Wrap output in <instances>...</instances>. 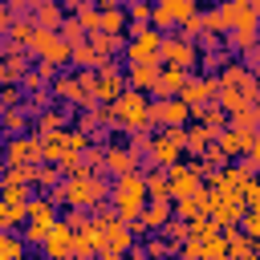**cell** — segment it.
I'll return each mask as SVG.
<instances>
[{
    "label": "cell",
    "instance_id": "1",
    "mask_svg": "<svg viewBox=\"0 0 260 260\" xmlns=\"http://www.w3.org/2000/svg\"><path fill=\"white\" fill-rule=\"evenodd\" d=\"M256 93H260V89H256V73H252L248 65L228 61V65L219 69V77H215V106H219L223 114L256 102Z\"/></svg>",
    "mask_w": 260,
    "mask_h": 260
},
{
    "label": "cell",
    "instance_id": "2",
    "mask_svg": "<svg viewBox=\"0 0 260 260\" xmlns=\"http://www.w3.org/2000/svg\"><path fill=\"white\" fill-rule=\"evenodd\" d=\"M49 199L53 203H65V207H102V199H110V183L93 171L85 175H65V183L49 187Z\"/></svg>",
    "mask_w": 260,
    "mask_h": 260
},
{
    "label": "cell",
    "instance_id": "3",
    "mask_svg": "<svg viewBox=\"0 0 260 260\" xmlns=\"http://www.w3.org/2000/svg\"><path fill=\"white\" fill-rule=\"evenodd\" d=\"M110 199H114V215L126 219V223H134L138 211H142V203H146V179H142L138 171L114 175V183H110Z\"/></svg>",
    "mask_w": 260,
    "mask_h": 260
},
{
    "label": "cell",
    "instance_id": "4",
    "mask_svg": "<svg viewBox=\"0 0 260 260\" xmlns=\"http://www.w3.org/2000/svg\"><path fill=\"white\" fill-rule=\"evenodd\" d=\"M146 110H150V98L142 89H130V85L110 102V114H114V126L118 130H146L150 126L146 122Z\"/></svg>",
    "mask_w": 260,
    "mask_h": 260
},
{
    "label": "cell",
    "instance_id": "5",
    "mask_svg": "<svg viewBox=\"0 0 260 260\" xmlns=\"http://www.w3.org/2000/svg\"><path fill=\"white\" fill-rule=\"evenodd\" d=\"M93 211H98V207H93ZM93 228H98L102 248L122 252V256L134 248V232H130V223H126V219H118L114 211H98V215H93Z\"/></svg>",
    "mask_w": 260,
    "mask_h": 260
},
{
    "label": "cell",
    "instance_id": "6",
    "mask_svg": "<svg viewBox=\"0 0 260 260\" xmlns=\"http://www.w3.org/2000/svg\"><path fill=\"white\" fill-rule=\"evenodd\" d=\"M53 223H57V203L49 195L28 199V207H24V244H41Z\"/></svg>",
    "mask_w": 260,
    "mask_h": 260
},
{
    "label": "cell",
    "instance_id": "7",
    "mask_svg": "<svg viewBox=\"0 0 260 260\" xmlns=\"http://www.w3.org/2000/svg\"><path fill=\"white\" fill-rule=\"evenodd\" d=\"M146 154H150V162L154 167H175L179 158H183V126H167V130H158V134H150V142H146Z\"/></svg>",
    "mask_w": 260,
    "mask_h": 260
},
{
    "label": "cell",
    "instance_id": "8",
    "mask_svg": "<svg viewBox=\"0 0 260 260\" xmlns=\"http://www.w3.org/2000/svg\"><path fill=\"white\" fill-rule=\"evenodd\" d=\"M122 45H126L130 65H138V61H158L162 28H154V24H130V41H122Z\"/></svg>",
    "mask_w": 260,
    "mask_h": 260
},
{
    "label": "cell",
    "instance_id": "9",
    "mask_svg": "<svg viewBox=\"0 0 260 260\" xmlns=\"http://www.w3.org/2000/svg\"><path fill=\"white\" fill-rule=\"evenodd\" d=\"M89 89H93V102H98V106H110V102L126 89V77H122V69L106 57L98 69H89Z\"/></svg>",
    "mask_w": 260,
    "mask_h": 260
},
{
    "label": "cell",
    "instance_id": "10",
    "mask_svg": "<svg viewBox=\"0 0 260 260\" xmlns=\"http://www.w3.org/2000/svg\"><path fill=\"white\" fill-rule=\"evenodd\" d=\"M203 215H211L215 228H236L240 215H244V203H240V195H232V191H215V187H207Z\"/></svg>",
    "mask_w": 260,
    "mask_h": 260
},
{
    "label": "cell",
    "instance_id": "11",
    "mask_svg": "<svg viewBox=\"0 0 260 260\" xmlns=\"http://www.w3.org/2000/svg\"><path fill=\"white\" fill-rule=\"evenodd\" d=\"M28 53H32V57H41L45 65H53V69L69 65V45H65L61 37H57V28H32Z\"/></svg>",
    "mask_w": 260,
    "mask_h": 260
},
{
    "label": "cell",
    "instance_id": "12",
    "mask_svg": "<svg viewBox=\"0 0 260 260\" xmlns=\"http://www.w3.org/2000/svg\"><path fill=\"white\" fill-rule=\"evenodd\" d=\"M53 98H65L69 106H81V110L98 106V102H93V89H89V69H81V73H61V77H53Z\"/></svg>",
    "mask_w": 260,
    "mask_h": 260
},
{
    "label": "cell",
    "instance_id": "13",
    "mask_svg": "<svg viewBox=\"0 0 260 260\" xmlns=\"http://www.w3.org/2000/svg\"><path fill=\"white\" fill-rule=\"evenodd\" d=\"M187 118H191V110H187V102H179L175 93L171 98H158V102H150V110H146V122L150 126H187Z\"/></svg>",
    "mask_w": 260,
    "mask_h": 260
},
{
    "label": "cell",
    "instance_id": "14",
    "mask_svg": "<svg viewBox=\"0 0 260 260\" xmlns=\"http://www.w3.org/2000/svg\"><path fill=\"white\" fill-rule=\"evenodd\" d=\"M195 12H199L195 0H154L150 4V24L154 28H171V24H183Z\"/></svg>",
    "mask_w": 260,
    "mask_h": 260
},
{
    "label": "cell",
    "instance_id": "15",
    "mask_svg": "<svg viewBox=\"0 0 260 260\" xmlns=\"http://www.w3.org/2000/svg\"><path fill=\"white\" fill-rule=\"evenodd\" d=\"M179 102H187V110L195 114V110H203V106H211L215 102V77H187L183 85H179V93H175Z\"/></svg>",
    "mask_w": 260,
    "mask_h": 260
},
{
    "label": "cell",
    "instance_id": "16",
    "mask_svg": "<svg viewBox=\"0 0 260 260\" xmlns=\"http://www.w3.org/2000/svg\"><path fill=\"white\" fill-rule=\"evenodd\" d=\"M158 61L179 65V69L191 73V65L199 61V49H195L191 41H183V37H162V45H158Z\"/></svg>",
    "mask_w": 260,
    "mask_h": 260
},
{
    "label": "cell",
    "instance_id": "17",
    "mask_svg": "<svg viewBox=\"0 0 260 260\" xmlns=\"http://www.w3.org/2000/svg\"><path fill=\"white\" fill-rule=\"evenodd\" d=\"M219 20H223V32L256 28V0H223L219 4Z\"/></svg>",
    "mask_w": 260,
    "mask_h": 260
},
{
    "label": "cell",
    "instance_id": "18",
    "mask_svg": "<svg viewBox=\"0 0 260 260\" xmlns=\"http://www.w3.org/2000/svg\"><path fill=\"white\" fill-rule=\"evenodd\" d=\"M4 162H41V138L32 134H12L4 146Z\"/></svg>",
    "mask_w": 260,
    "mask_h": 260
},
{
    "label": "cell",
    "instance_id": "19",
    "mask_svg": "<svg viewBox=\"0 0 260 260\" xmlns=\"http://www.w3.org/2000/svg\"><path fill=\"white\" fill-rule=\"evenodd\" d=\"M69 244H73V232L57 219L53 228H49V236L41 240V248H45V260H69Z\"/></svg>",
    "mask_w": 260,
    "mask_h": 260
},
{
    "label": "cell",
    "instance_id": "20",
    "mask_svg": "<svg viewBox=\"0 0 260 260\" xmlns=\"http://www.w3.org/2000/svg\"><path fill=\"white\" fill-rule=\"evenodd\" d=\"M134 167H138V154H134L130 146H106V150H102V171L126 175V171H134Z\"/></svg>",
    "mask_w": 260,
    "mask_h": 260
},
{
    "label": "cell",
    "instance_id": "21",
    "mask_svg": "<svg viewBox=\"0 0 260 260\" xmlns=\"http://www.w3.org/2000/svg\"><path fill=\"white\" fill-rule=\"evenodd\" d=\"M98 248H102V240H98V228H93V219H89V228L73 232V244H69V260H93V256H98Z\"/></svg>",
    "mask_w": 260,
    "mask_h": 260
},
{
    "label": "cell",
    "instance_id": "22",
    "mask_svg": "<svg viewBox=\"0 0 260 260\" xmlns=\"http://www.w3.org/2000/svg\"><path fill=\"white\" fill-rule=\"evenodd\" d=\"M191 73L187 69H179V65H158V77H154V98H171V93H179V85L187 81Z\"/></svg>",
    "mask_w": 260,
    "mask_h": 260
},
{
    "label": "cell",
    "instance_id": "23",
    "mask_svg": "<svg viewBox=\"0 0 260 260\" xmlns=\"http://www.w3.org/2000/svg\"><path fill=\"white\" fill-rule=\"evenodd\" d=\"M158 65H162V61H138V65H130V73H122V77H126L130 89H142V93H146V89H154Z\"/></svg>",
    "mask_w": 260,
    "mask_h": 260
},
{
    "label": "cell",
    "instance_id": "24",
    "mask_svg": "<svg viewBox=\"0 0 260 260\" xmlns=\"http://www.w3.org/2000/svg\"><path fill=\"white\" fill-rule=\"evenodd\" d=\"M28 20H32L37 28H57V24L65 20V8H61V0H45V4L28 8Z\"/></svg>",
    "mask_w": 260,
    "mask_h": 260
},
{
    "label": "cell",
    "instance_id": "25",
    "mask_svg": "<svg viewBox=\"0 0 260 260\" xmlns=\"http://www.w3.org/2000/svg\"><path fill=\"white\" fill-rule=\"evenodd\" d=\"M28 73V65H24V49H8V53H0V85L4 81H20Z\"/></svg>",
    "mask_w": 260,
    "mask_h": 260
},
{
    "label": "cell",
    "instance_id": "26",
    "mask_svg": "<svg viewBox=\"0 0 260 260\" xmlns=\"http://www.w3.org/2000/svg\"><path fill=\"white\" fill-rule=\"evenodd\" d=\"M41 138V158L45 162H61L65 158V126L61 130H45V134H37Z\"/></svg>",
    "mask_w": 260,
    "mask_h": 260
},
{
    "label": "cell",
    "instance_id": "27",
    "mask_svg": "<svg viewBox=\"0 0 260 260\" xmlns=\"http://www.w3.org/2000/svg\"><path fill=\"white\" fill-rule=\"evenodd\" d=\"M211 138H215V130H207V126H199V122H195V130H187V126H183V150H191L195 158L211 146Z\"/></svg>",
    "mask_w": 260,
    "mask_h": 260
},
{
    "label": "cell",
    "instance_id": "28",
    "mask_svg": "<svg viewBox=\"0 0 260 260\" xmlns=\"http://www.w3.org/2000/svg\"><path fill=\"white\" fill-rule=\"evenodd\" d=\"M98 32L122 37V32H126V12H122V8H98Z\"/></svg>",
    "mask_w": 260,
    "mask_h": 260
},
{
    "label": "cell",
    "instance_id": "29",
    "mask_svg": "<svg viewBox=\"0 0 260 260\" xmlns=\"http://www.w3.org/2000/svg\"><path fill=\"white\" fill-rule=\"evenodd\" d=\"M32 179H37V162H4V183L32 187Z\"/></svg>",
    "mask_w": 260,
    "mask_h": 260
},
{
    "label": "cell",
    "instance_id": "30",
    "mask_svg": "<svg viewBox=\"0 0 260 260\" xmlns=\"http://www.w3.org/2000/svg\"><path fill=\"white\" fill-rule=\"evenodd\" d=\"M85 45H89L98 57H110L114 49H122V37H110V32H98V28H93V32H85Z\"/></svg>",
    "mask_w": 260,
    "mask_h": 260
},
{
    "label": "cell",
    "instance_id": "31",
    "mask_svg": "<svg viewBox=\"0 0 260 260\" xmlns=\"http://www.w3.org/2000/svg\"><path fill=\"white\" fill-rule=\"evenodd\" d=\"M24 236L16 232H0V260H24Z\"/></svg>",
    "mask_w": 260,
    "mask_h": 260
},
{
    "label": "cell",
    "instance_id": "32",
    "mask_svg": "<svg viewBox=\"0 0 260 260\" xmlns=\"http://www.w3.org/2000/svg\"><path fill=\"white\" fill-rule=\"evenodd\" d=\"M32 28H37L32 20H12V24L4 28V32H8V45H12V49H28V41H32Z\"/></svg>",
    "mask_w": 260,
    "mask_h": 260
},
{
    "label": "cell",
    "instance_id": "33",
    "mask_svg": "<svg viewBox=\"0 0 260 260\" xmlns=\"http://www.w3.org/2000/svg\"><path fill=\"white\" fill-rule=\"evenodd\" d=\"M199 260H228V240H223V232H215V236H207V240L199 244Z\"/></svg>",
    "mask_w": 260,
    "mask_h": 260
},
{
    "label": "cell",
    "instance_id": "34",
    "mask_svg": "<svg viewBox=\"0 0 260 260\" xmlns=\"http://www.w3.org/2000/svg\"><path fill=\"white\" fill-rule=\"evenodd\" d=\"M69 61H73V65H81V69H98L106 57H98V53L81 41V45H69Z\"/></svg>",
    "mask_w": 260,
    "mask_h": 260
},
{
    "label": "cell",
    "instance_id": "35",
    "mask_svg": "<svg viewBox=\"0 0 260 260\" xmlns=\"http://www.w3.org/2000/svg\"><path fill=\"white\" fill-rule=\"evenodd\" d=\"M195 122H199V126H207V130H223V126H228V114H223V110L211 102V106L195 110Z\"/></svg>",
    "mask_w": 260,
    "mask_h": 260
},
{
    "label": "cell",
    "instance_id": "36",
    "mask_svg": "<svg viewBox=\"0 0 260 260\" xmlns=\"http://www.w3.org/2000/svg\"><path fill=\"white\" fill-rule=\"evenodd\" d=\"M256 102H248V106H240V110H232L228 114V126H236V130H256Z\"/></svg>",
    "mask_w": 260,
    "mask_h": 260
},
{
    "label": "cell",
    "instance_id": "37",
    "mask_svg": "<svg viewBox=\"0 0 260 260\" xmlns=\"http://www.w3.org/2000/svg\"><path fill=\"white\" fill-rule=\"evenodd\" d=\"M146 179V199H171V191H167V171L162 167H154L150 175H142Z\"/></svg>",
    "mask_w": 260,
    "mask_h": 260
},
{
    "label": "cell",
    "instance_id": "38",
    "mask_svg": "<svg viewBox=\"0 0 260 260\" xmlns=\"http://www.w3.org/2000/svg\"><path fill=\"white\" fill-rule=\"evenodd\" d=\"M28 187H20V183H0V203H8V207H28Z\"/></svg>",
    "mask_w": 260,
    "mask_h": 260
},
{
    "label": "cell",
    "instance_id": "39",
    "mask_svg": "<svg viewBox=\"0 0 260 260\" xmlns=\"http://www.w3.org/2000/svg\"><path fill=\"white\" fill-rule=\"evenodd\" d=\"M215 232H219V228H215V219H211V215H203V211L187 219V236H191V240H207V236H215Z\"/></svg>",
    "mask_w": 260,
    "mask_h": 260
},
{
    "label": "cell",
    "instance_id": "40",
    "mask_svg": "<svg viewBox=\"0 0 260 260\" xmlns=\"http://www.w3.org/2000/svg\"><path fill=\"white\" fill-rule=\"evenodd\" d=\"M57 37H61L65 45H81V41H85V28L77 24V16H65V20L57 24Z\"/></svg>",
    "mask_w": 260,
    "mask_h": 260
},
{
    "label": "cell",
    "instance_id": "41",
    "mask_svg": "<svg viewBox=\"0 0 260 260\" xmlns=\"http://www.w3.org/2000/svg\"><path fill=\"white\" fill-rule=\"evenodd\" d=\"M228 49H240V53L256 49V28H232L228 32Z\"/></svg>",
    "mask_w": 260,
    "mask_h": 260
},
{
    "label": "cell",
    "instance_id": "42",
    "mask_svg": "<svg viewBox=\"0 0 260 260\" xmlns=\"http://www.w3.org/2000/svg\"><path fill=\"white\" fill-rule=\"evenodd\" d=\"M61 126H65V114H61V110H49V106L37 110V134H45V130H61Z\"/></svg>",
    "mask_w": 260,
    "mask_h": 260
},
{
    "label": "cell",
    "instance_id": "43",
    "mask_svg": "<svg viewBox=\"0 0 260 260\" xmlns=\"http://www.w3.org/2000/svg\"><path fill=\"white\" fill-rule=\"evenodd\" d=\"M0 126L12 130V134L24 130V126H28V110H0Z\"/></svg>",
    "mask_w": 260,
    "mask_h": 260
},
{
    "label": "cell",
    "instance_id": "44",
    "mask_svg": "<svg viewBox=\"0 0 260 260\" xmlns=\"http://www.w3.org/2000/svg\"><path fill=\"white\" fill-rule=\"evenodd\" d=\"M122 12H126V24H150V0H142V4H126Z\"/></svg>",
    "mask_w": 260,
    "mask_h": 260
},
{
    "label": "cell",
    "instance_id": "45",
    "mask_svg": "<svg viewBox=\"0 0 260 260\" xmlns=\"http://www.w3.org/2000/svg\"><path fill=\"white\" fill-rule=\"evenodd\" d=\"M32 183H41V187H57V183H61L57 162H37V179H32Z\"/></svg>",
    "mask_w": 260,
    "mask_h": 260
},
{
    "label": "cell",
    "instance_id": "46",
    "mask_svg": "<svg viewBox=\"0 0 260 260\" xmlns=\"http://www.w3.org/2000/svg\"><path fill=\"white\" fill-rule=\"evenodd\" d=\"M73 16H77V24H81L85 32H93V28H98V8H93V0H89V4H81Z\"/></svg>",
    "mask_w": 260,
    "mask_h": 260
},
{
    "label": "cell",
    "instance_id": "47",
    "mask_svg": "<svg viewBox=\"0 0 260 260\" xmlns=\"http://www.w3.org/2000/svg\"><path fill=\"white\" fill-rule=\"evenodd\" d=\"M240 203H244V207H256V203H260V183H256L252 175H248L244 187H240Z\"/></svg>",
    "mask_w": 260,
    "mask_h": 260
},
{
    "label": "cell",
    "instance_id": "48",
    "mask_svg": "<svg viewBox=\"0 0 260 260\" xmlns=\"http://www.w3.org/2000/svg\"><path fill=\"white\" fill-rule=\"evenodd\" d=\"M167 252H171V244H167L158 232H154V236L146 240V248H142V256H146V260H158V256H167Z\"/></svg>",
    "mask_w": 260,
    "mask_h": 260
},
{
    "label": "cell",
    "instance_id": "49",
    "mask_svg": "<svg viewBox=\"0 0 260 260\" xmlns=\"http://www.w3.org/2000/svg\"><path fill=\"white\" fill-rule=\"evenodd\" d=\"M199 28H203V32H219V37H223V20H219V8H211V12H199Z\"/></svg>",
    "mask_w": 260,
    "mask_h": 260
},
{
    "label": "cell",
    "instance_id": "50",
    "mask_svg": "<svg viewBox=\"0 0 260 260\" xmlns=\"http://www.w3.org/2000/svg\"><path fill=\"white\" fill-rule=\"evenodd\" d=\"M69 232H81V228H89V215H85V207H69V215L61 219Z\"/></svg>",
    "mask_w": 260,
    "mask_h": 260
},
{
    "label": "cell",
    "instance_id": "51",
    "mask_svg": "<svg viewBox=\"0 0 260 260\" xmlns=\"http://www.w3.org/2000/svg\"><path fill=\"white\" fill-rule=\"evenodd\" d=\"M20 102V89H16V81H4L0 85V110H12Z\"/></svg>",
    "mask_w": 260,
    "mask_h": 260
},
{
    "label": "cell",
    "instance_id": "52",
    "mask_svg": "<svg viewBox=\"0 0 260 260\" xmlns=\"http://www.w3.org/2000/svg\"><path fill=\"white\" fill-rule=\"evenodd\" d=\"M203 61H207V69H215V73H219V69L232 61V49H215V53H207Z\"/></svg>",
    "mask_w": 260,
    "mask_h": 260
},
{
    "label": "cell",
    "instance_id": "53",
    "mask_svg": "<svg viewBox=\"0 0 260 260\" xmlns=\"http://www.w3.org/2000/svg\"><path fill=\"white\" fill-rule=\"evenodd\" d=\"M12 20H16V12H12V8H8V4H0V32H4V28H8V24H12Z\"/></svg>",
    "mask_w": 260,
    "mask_h": 260
},
{
    "label": "cell",
    "instance_id": "54",
    "mask_svg": "<svg viewBox=\"0 0 260 260\" xmlns=\"http://www.w3.org/2000/svg\"><path fill=\"white\" fill-rule=\"evenodd\" d=\"M0 4H8L12 12H28V0H0Z\"/></svg>",
    "mask_w": 260,
    "mask_h": 260
},
{
    "label": "cell",
    "instance_id": "55",
    "mask_svg": "<svg viewBox=\"0 0 260 260\" xmlns=\"http://www.w3.org/2000/svg\"><path fill=\"white\" fill-rule=\"evenodd\" d=\"M93 8H122V0H93Z\"/></svg>",
    "mask_w": 260,
    "mask_h": 260
},
{
    "label": "cell",
    "instance_id": "56",
    "mask_svg": "<svg viewBox=\"0 0 260 260\" xmlns=\"http://www.w3.org/2000/svg\"><path fill=\"white\" fill-rule=\"evenodd\" d=\"M81 4H89V0H65V8H69V12H77Z\"/></svg>",
    "mask_w": 260,
    "mask_h": 260
},
{
    "label": "cell",
    "instance_id": "57",
    "mask_svg": "<svg viewBox=\"0 0 260 260\" xmlns=\"http://www.w3.org/2000/svg\"><path fill=\"white\" fill-rule=\"evenodd\" d=\"M126 256H130V260H146V256H142V248H138V244H134V248H130V252H126Z\"/></svg>",
    "mask_w": 260,
    "mask_h": 260
},
{
    "label": "cell",
    "instance_id": "58",
    "mask_svg": "<svg viewBox=\"0 0 260 260\" xmlns=\"http://www.w3.org/2000/svg\"><path fill=\"white\" fill-rule=\"evenodd\" d=\"M122 4H142V0H122Z\"/></svg>",
    "mask_w": 260,
    "mask_h": 260
},
{
    "label": "cell",
    "instance_id": "59",
    "mask_svg": "<svg viewBox=\"0 0 260 260\" xmlns=\"http://www.w3.org/2000/svg\"><path fill=\"white\" fill-rule=\"evenodd\" d=\"M0 183H4V162H0Z\"/></svg>",
    "mask_w": 260,
    "mask_h": 260
},
{
    "label": "cell",
    "instance_id": "60",
    "mask_svg": "<svg viewBox=\"0 0 260 260\" xmlns=\"http://www.w3.org/2000/svg\"><path fill=\"white\" fill-rule=\"evenodd\" d=\"M175 260H183V256H175Z\"/></svg>",
    "mask_w": 260,
    "mask_h": 260
}]
</instances>
